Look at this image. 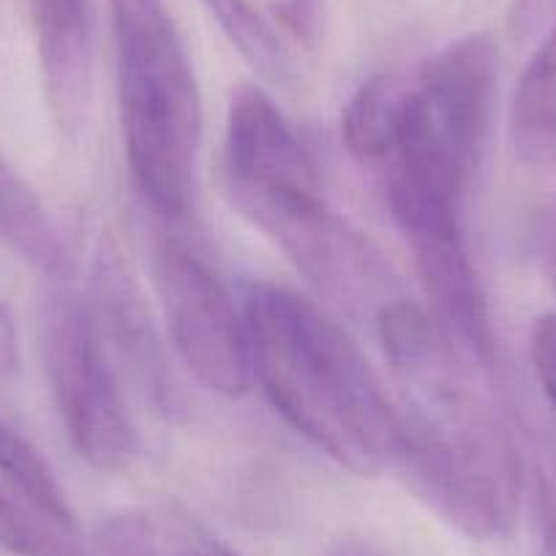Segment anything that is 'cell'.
Returning a JSON list of instances; mask_svg holds the SVG:
<instances>
[{"mask_svg":"<svg viewBox=\"0 0 556 556\" xmlns=\"http://www.w3.org/2000/svg\"><path fill=\"white\" fill-rule=\"evenodd\" d=\"M377 336L395 382L390 469L458 534L507 540L521 510V456L475 388L469 357L437 317L401 298L377 312Z\"/></svg>","mask_w":556,"mask_h":556,"instance_id":"cell-1","label":"cell"},{"mask_svg":"<svg viewBox=\"0 0 556 556\" xmlns=\"http://www.w3.org/2000/svg\"><path fill=\"white\" fill-rule=\"evenodd\" d=\"M251 377L303 440L357 478L390 469V393L350 333L287 287L249 285L243 298Z\"/></svg>","mask_w":556,"mask_h":556,"instance_id":"cell-2","label":"cell"},{"mask_svg":"<svg viewBox=\"0 0 556 556\" xmlns=\"http://www.w3.org/2000/svg\"><path fill=\"white\" fill-rule=\"evenodd\" d=\"M500 88L489 34L451 41L406 79L384 156V200L404 238L464 227V197L483 167Z\"/></svg>","mask_w":556,"mask_h":556,"instance_id":"cell-3","label":"cell"},{"mask_svg":"<svg viewBox=\"0 0 556 556\" xmlns=\"http://www.w3.org/2000/svg\"><path fill=\"white\" fill-rule=\"evenodd\" d=\"M110 9L128 173L162 222H178L194 202L200 83L164 0H110Z\"/></svg>","mask_w":556,"mask_h":556,"instance_id":"cell-4","label":"cell"},{"mask_svg":"<svg viewBox=\"0 0 556 556\" xmlns=\"http://www.w3.org/2000/svg\"><path fill=\"white\" fill-rule=\"evenodd\" d=\"M47 384L68 442L96 472H121L137 453V434L121 377L85 295L52 281L39 314Z\"/></svg>","mask_w":556,"mask_h":556,"instance_id":"cell-5","label":"cell"},{"mask_svg":"<svg viewBox=\"0 0 556 556\" xmlns=\"http://www.w3.org/2000/svg\"><path fill=\"white\" fill-rule=\"evenodd\" d=\"M224 191L265 238L295 232L330 211L323 173L276 101L238 85L227 106Z\"/></svg>","mask_w":556,"mask_h":556,"instance_id":"cell-6","label":"cell"},{"mask_svg":"<svg viewBox=\"0 0 556 556\" xmlns=\"http://www.w3.org/2000/svg\"><path fill=\"white\" fill-rule=\"evenodd\" d=\"M151 276L169 344L186 371L224 399L251 388V352L243 312L211 262L175 229H156Z\"/></svg>","mask_w":556,"mask_h":556,"instance_id":"cell-7","label":"cell"},{"mask_svg":"<svg viewBox=\"0 0 556 556\" xmlns=\"http://www.w3.org/2000/svg\"><path fill=\"white\" fill-rule=\"evenodd\" d=\"M88 301L110 355L128 368L146 399L164 409L169 399L164 350L159 344L146 295L112 240H104L96 251Z\"/></svg>","mask_w":556,"mask_h":556,"instance_id":"cell-8","label":"cell"},{"mask_svg":"<svg viewBox=\"0 0 556 556\" xmlns=\"http://www.w3.org/2000/svg\"><path fill=\"white\" fill-rule=\"evenodd\" d=\"M47 110L63 137L85 126L93 93V0H30Z\"/></svg>","mask_w":556,"mask_h":556,"instance_id":"cell-9","label":"cell"},{"mask_svg":"<svg viewBox=\"0 0 556 556\" xmlns=\"http://www.w3.org/2000/svg\"><path fill=\"white\" fill-rule=\"evenodd\" d=\"M0 243L47 281H68L72 256L50 213L28 184L0 159Z\"/></svg>","mask_w":556,"mask_h":556,"instance_id":"cell-10","label":"cell"},{"mask_svg":"<svg viewBox=\"0 0 556 556\" xmlns=\"http://www.w3.org/2000/svg\"><path fill=\"white\" fill-rule=\"evenodd\" d=\"M510 139L534 167L556 164V23L529 58L510 104Z\"/></svg>","mask_w":556,"mask_h":556,"instance_id":"cell-11","label":"cell"},{"mask_svg":"<svg viewBox=\"0 0 556 556\" xmlns=\"http://www.w3.org/2000/svg\"><path fill=\"white\" fill-rule=\"evenodd\" d=\"M0 483L30 513L63 532L79 534L77 516L39 447L0 417Z\"/></svg>","mask_w":556,"mask_h":556,"instance_id":"cell-12","label":"cell"},{"mask_svg":"<svg viewBox=\"0 0 556 556\" xmlns=\"http://www.w3.org/2000/svg\"><path fill=\"white\" fill-rule=\"evenodd\" d=\"M406 79L371 77L363 83L341 112V139L361 162H384L404 106Z\"/></svg>","mask_w":556,"mask_h":556,"instance_id":"cell-13","label":"cell"},{"mask_svg":"<svg viewBox=\"0 0 556 556\" xmlns=\"http://www.w3.org/2000/svg\"><path fill=\"white\" fill-rule=\"evenodd\" d=\"M200 3L216 20L229 45L262 79L276 85L292 83L295 63H292L290 50L278 36L276 25L265 14L256 12L251 0H200Z\"/></svg>","mask_w":556,"mask_h":556,"instance_id":"cell-14","label":"cell"},{"mask_svg":"<svg viewBox=\"0 0 556 556\" xmlns=\"http://www.w3.org/2000/svg\"><path fill=\"white\" fill-rule=\"evenodd\" d=\"M0 548L14 556H88L79 534L63 532L30 513L0 483Z\"/></svg>","mask_w":556,"mask_h":556,"instance_id":"cell-15","label":"cell"},{"mask_svg":"<svg viewBox=\"0 0 556 556\" xmlns=\"http://www.w3.org/2000/svg\"><path fill=\"white\" fill-rule=\"evenodd\" d=\"M529 456H532L540 556H556V420L532 426Z\"/></svg>","mask_w":556,"mask_h":556,"instance_id":"cell-16","label":"cell"},{"mask_svg":"<svg viewBox=\"0 0 556 556\" xmlns=\"http://www.w3.org/2000/svg\"><path fill=\"white\" fill-rule=\"evenodd\" d=\"M88 556H159L156 534L142 510L106 516L90 538Z\"/></svg>","mask_w":556,"mask_h":556,"instance_id":"cell-17","label":"cell"},{"mask_svg":"<svg viewBox=\"0 0 556 556\" xmlns=\"http://www.w3.org/2000/svg\"><path fill=\"white\" fill-rule=\"evenodd\" d=\"M529 361H532L540 393L556 420V314H543L534 319L532 333H529Z\"/></svg>","mask_w":556,"mask_h":556,"instance_id":"cell-18","label":"cell"},{"mask_svg":"<svg viewBox=\"0 0 556 556\" xmlns=\"http://www.w3.org/2000/svg\"><path fill=\"white\" fill-rule=\"evenodd\" d=\"M529 245H532V256L540 273L548 278V285L556 292V211H545L534 218Z\"/></svg>","mask_w":556,"mask_h":556,"instance_id":"cell-19","label":"cell"},{"mask_svg":"<svg viewBox=\"0 0 556 556\" xmlns=\"http://www.w3.org/2000/svg\"><path fill=\"white\" fill-rule=\"evenodd\" d=\"M317 14L319 3L317 0H281L276 9L278 23L285 25L290 34H295L298 39L308 41L317 30Z\"/></svg>","mask_w":556,"mask_h":556,"instance_id":"cell-20","label":"cell"},{"mask_svg":"<svg viewBox=\"0 0 556 556\" xmlns=\"http://www.w3.org/2000/svg\"><path fill=\"white\" fill-rule=\"evenodd\" d=\"M20 368V330L7 303H0V379L14 377Z\"/></svg>","mask_w":556,"mask_h":556,"instance_id":"cell-21","label":"cell"},{"mask_svg":"<svg viewBox=\"0 0 556 556\" xmlns=\"http://www.w3.org/2000/svg\"><path fill=\"white\" fill-rule=\"evenodd\" d=\"M191 556H235V554L227 548H218V545H202V548L191 551Z\"/></svg>","mask_w":556,"mask_h":556,"instance_id":"cell-22","label":"cell"}]
</instances>
